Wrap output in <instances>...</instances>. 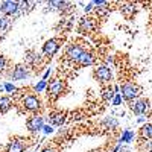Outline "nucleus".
<instances>
[{
  "label": "nucleus",
  "mask_w": 152,
  "mask_h": 152,
  "mask_svg": "<svg viewBox=\"0 0 152 152\" xmlns=\"http://www.w3.org/2000/svg\"><path fill=\"white\" fill-rule=\"evenodd\" d=\"M21 107L28 113H37L41 110V100L35 93H28L21 100Z\"/></svg>",
  "instance_id": "nucleus-1"
},
{
  "label": "nucleus",
  "mask_w": 152,
  "mask_h": 152,
  "mask_svg": "<svg viewBox=\"0 0 152 152\" xmlns=\"http://www.w3.org/2000/svg\"><path fill=\"white\" fill-rule=\"evenodd\" d=\"M120 94H122V99H126V100H132L135 97L140 96L142 93V88L132 84V82H126V84H122L120 87Z\"/></svg>",
  "instance_id": "nucleus-2"
},
{
  "label": "nucleus",
  "mask_w": 152,
  "mask_h": 152,
  "mask_svg": "<svg viewBox=\"0 0 152 152\" xmlns=\"http://www.w3.org/2000/svg\"><path fill=\"white\" fill-rule=\"evenodd\" d=\"M64 88H66V84L62 82L61 79H52V81H49V84H47L49 99L50 100H56L62 93H64Z\"/></svg>",
  "instance_id": "nucleus-3"
},
{
  "label": "nucleus",
  "mask_w": 152,
  "mask_h": 152,
  "mask_svg": "<svg viewBox=\"0 0 152 152\" xmlns=\"http://www.w3.org/2000/svg\"><path fill=\"white\" fill-rule=\"evenodd\" d=\"M61 44H62L61 38H52V40H47L44 43V46H43V55L52 58L58 52V50L61 49Z\"/></svg>",
  "instance_id": "nucleus-4"
},
{
  "label": "nucleus",
  "mask_w": 152,
  "mask_h": 152,
  "mask_svg": "<svg viewBox=\"0 0 152 152\" xmlns=\"http://www.w3.org/2000/svg\"><path fill=\"white\" fill-rule=\"evenodd\" d=\"M94 78L99 82H111L113 81V70L107 66H97L94 69Z\"/></svg>",
  "instance_id": "nucleus-5"
},
{
  "label": "nucleus",
  "mask_w": 152,
  "mask_h": 152,
  "mask_svg": "<svg viewBox=\"0 0 152 152\" xmlns=\"http://www.w3.org/2000/svg\"><path fill=\"white\" fill-rule=\"evenodd\" d=\"M85 52L84 47L81 44H72L67 47V52H66V58L72 62H78L79 58L82 56V53Z\"/></svg>",
  "instance_id": "nucleus-6"
},
{
  "label": "nucleus",
  "mask_w": 152,
  "mask_h": 152,
  "mask_svg": "<svg viewBox=\"0 0 152 152\" xmlns=\"http://www.w3.org/2000/svg\"><path fill=\"white\" fill-rule=\"evenodd\" d=\"M11 79L14 81H23V79H28L29 78V67H26L24 64H17L12 72L9 73Z\"/></svg>",
  "instance_id": "nucleus-7"
},
{
  "label": "nucleus",
  "mask_w": 152,
  "mask_h": 152,
  "mask_svg": "<svg viewBox=\"0 0 152 152\" xmlns=\"http://www.w3.org/2000/svg\"><path fill=\"white\" fill-rule=\"evenodd\" d=\"M151 108V102L148 99H137L134 104H131V110L134 114H137V116H143V114H146Z\"/></svg>",
  "instance_id": "nucleus-8"
},
{
  "label": "nucleus",
  "mask_w": 152,
  "mask_h": 152,
  "mask_svg": "<svg viewBox=\"0 0 152 152\" xmlns=\"http://www.w3.org/2000/svg\"><path fill=\"white\" fill-rule=\"evenodd\" d=\"M26 126L31 132H40L43 131V126H44V119L41 116H34L26 122Z\"/></svg>",
  "instance_id": "nucleus-9"
},
{
  "label": "nucleus",
  "mask_w": 152,
  "mask_h": 152,
  "mask_svg": "<svg viewBox=\"0 0 152 152\" xmlns=\"http://www.w3.org/2000/svg\"><path fill=\"white\" fill-rule=\"evenodd\" d=\"M24 62L28 64V67H38L41 64V55L35 50H28L24 53Z\"/></svg>",
  "instance_id": "nucleus-10"
},
{
  "label": "nucleus",
  "mask_w": 152,
  "mask_h": 152,
  "mask_svg": "<svg viewBox=\"0 0 152 152\" xmlns=\"http://www.w3.org/2000/svg\"><path fill=\"white\" fill-rule=\"evenodd\" d=\"M20 6L21 3L18 2H3V3H0V12H3L5 15H14L20 9Z\"/></svg>",
  "instance_id": "nucleus-11"
},
{
  "label": "nucleus",
  "mask_w": 152,
  "mask_h": 152,
  "mask_svg": "<svg viewBox=\"0 0 152 152\" xmlns=\"http://www.w3.org/2000/svg\"><path fill=\"white\" fill-rule=\"evenodd\" d=\"M96 28V20L91 17H84L79 21V31L81 32H91Z\"/></svg>",
  "instance_id": "nucleus-12"
},
{
  "label": "nucleus",
  "mask_w": 152,
  "mask_h": 152,
  "mask_svg": "<svg viewBox=\"0 0 152 152\" xmlns=\"http://www.w3.org/2000/svg\"><path fill=\"white\" fill-rule=\"evenodd\" d=\"M24 149H26V145H24L21 140H12L8 145L6 152H24Z\"/></svg>",
  "instance_id": "nucleus-13"
},
{
  "label": "nucleus",
  "mask_w": 152,
  "mask_h": 152,
  "mask_svg": "<svg viewBox=\"0 0 152 152\" xmlns=\"http://www.w3.org/2000/svg\"><path fill=\"white\" fill-rule=\"evenodd\" d=\"M94 62V58H93V53H90V52H84L82 53V56L79 58V61H78V64L79 66H82V67H88V66H91Z\"/></svg>",
  "instance_id": "nucleus-14"
},
{
  "label": "nucleus",
  "mask_w": 152,
  "mask_h": 152,
  "mask_svg": "<svg viewBox=\"0 0 152 152\" xmlns=\"http://www.w3.org/2000/svg\"><path fill=\"white\" fill-rule=\"evenodd\" d=\"M140 137L145 138V140H152V123H146L142 126L140 129Z\"/></svg>",
  "instance_id": "nucleus-15"
},
{
  "label": "nucleus",
  "mask_w": 152,
  "mask_h": 152,
  "mask_svg": "<svg viewBox=\"0 0 152 152\" xmlns=\"http://www.w3.org/2000/svg\"><path fill=\"white\" fill-rule=\"evenodd\" d=\"M12 108V102H11V99L3 96V97H0V113H6Z\"/></svg>",
  "instance_id": "nucleus-16"
},
{
  "label": "nucleus",
  "mask_w": 152,
  "mask_h": 152,
  "mask_svg": "<svg viewBox=\"0 0 152 152\" xmlns=\"http://www.w3.org/2000/svg\"><path fill=\"white\" fill-rule=\"evenodd\" d=\"M132 140H134V132H132L131 129H126V131L122 134L119 143H120V145H122V143H131Z\"/></svg>",
  "instance_id": "nucleus-17"
},
{
  "label": "nucleus",
  "mask_w": 152,
  "mask_h": 152,
  "mask_svg": "<svg viewBox=\"0 0 152 152\" xmlns=\"http://www.w3.org/2000/svg\"><path fill=\"white\" fill-rule=\"evenodd\" d=\"M114 94H116V93H114V90H113V87H111V85L102 88V99H104V100H110V99H113Z\"/></svg>",
  "instance_id": "nucleus-18"
},
{
  "label": "nucleus",
  "mask_w": 152,
  "mask_h": 152,
  "mask_svg": "<svg viewBox=\"0 0 152 152\" xmlns=\"http://www.w3.org/2000/svg\"><path fill=\"white\" fill-rule=\"evenodd\" d=\"M64 114L59 113V114H53V116H50V123L52 125H62L64 123Z\"/></svg>",
  "instance_id": "nucleus-19"
},
{
  "label": "nucleus",
  "mask_w": 152,
  "mask_h": 152,
  "mask_svg": "<svg viewBox=\"0 0 152 152\" xmlns=\"http://www.w3.org/2000/svg\"><path fill=\"white\" fill-rule=\"evenodd\" d=\"M47 84H49V81H44V79H41L38 84H35V87H34L35 93H41L43 90H46V88H47Z\"/></svg>",
  "instance_id": "nucleus-20"
},
{
  "label": "nucleus",
  "mask_w": 152,
  "mask_h": 152,
  "mask_svg": "<svg viewBox=\"0 0 152 152\" xmlns=\"http://www.w3.org/2000/svg\"><path fill=\"white\" fill-rule=\"evenodd\" d=\"M9 29V20L5 17H0V34H5Z\"/></svg>",
  "instance_id": "nucleus-21"
},
{
  "label": "nucleus",
  "mask_w": 152,
  "mask_h": 152,
  "mask_svg": "<svg viewBox=\"0 0 152 152\" xmlns=\"http://www.w3.org/2000/svg\"><path fill=\"white\" fill-rule=\"evenodd\" d=\"M111 100H113V107H119V105L122 104V94H120V93H116Z\"/></svg>",
  "instance_id": "nucleus-22"
},
{
  "label": "nucleus",
  "mask_w": 152,
  "mask_h": 152,
  "mask_svg": "<svg viewBox=\"0 0 152 152\" xmlns=\"http://www.w3.org/2000/svg\"><path fill=\"white\" fill-rule=\"evenodd\" d=\"M105 125H108L110 128H116V126H119V122H117L116 119H111V117H108V119L105 120Z\"/></svg>",
  "instance_id": "nucleus-23"
},
{
  "label": "nucleus",
  "mask_w": 152,
  "mask_h": 152,
  "mask_svg": "<svg viewBox=\"0 0 152 152\" xmlns=\"http://www.w3.org/2000/svg\"><path fill=\"white\" fill-rule=\"evenodd\" d=\"M5 69H6V58L3 55H0V73L5 72Z\"/></svg>",
  "instance_id": "nucleus-24"
},
{
  "label": "nucleus",
  "mask_w": 152,
  "mask_h": 152,
  "mask_svg": "<svg viewBox=\"0 0 152 152\" xmlns=\"http://www.w3.org/2000/svg\"><path fill=\"white\" fill-rule=\"evenodd\" d=\"M5 90H6L8 93H11V91H15L17 88H15V85H14V84H11V82H6V84H5Z\"/></svg>",
  "instance_id": "nucleus-25"
},
{
  "label": "nucleus",
  "mask_w": 152,
  "mask_h": 152,
  "mask_svg": "<svg viewBox=\"0 0 152 152\" xmlns=\"http://www.w3.org/2000/svg\"><path fill=\"white\" fill-rule=\"evenodd\" d=\"M52 131H53V126H50V125H44L43 126V132L44 134H52Z\"/></svg>",
  "instance_id": "nucleus-26"
},
{
  "label": "nucleus",
  "mask_w": 152,
  "mask_h": 152,
  "mask_svg": "<svg viewBox=\"0 0 152 152\" xmlns=\"http://www.w3.org/2000/svg\"><path fill=\"white\" fill-rule=\"evenodd\" d=\"M93 6H94L93 2H91V3H88V5H85V9H84V11H85V12H90V11H93Z\"/></svg>",
  "instance_id": "nucleus-27"
},
{
  "label": "nucleus",
  "mask_w": 152,
  "mask_h": 152,
  "mask_svg": "<svg viewBox=\"0 0 152 152\" xmlns=\"http://www.w3.org/2000/svg\"><path fill=\"white\" fill-rule=\"evenodd\" d=\"M49 76H50V69H46V72H44V75H43V79H44V81H47Z\"/></svg>",
  "instance_id": "nucleus-28"
},
{
  "label": "nucleus",
  "mask_w": 152,
  "mask_h": 152,
  "mask_svg": "<svg viewBox=\"0 0 152 152\" xmlns=\"http://www.w3.org/2000/svg\"><path fill=\"white\" fill-rule=\"evenodd\" d=\"M41 152H58L56 149H52V148H44Z\"/></svg>",
  "instance_id": "nucleus-29"
},
{
  "label": "nucleus",
  "mask_w": 152,
  "mask_h": 152,
  "mask_svg": "<svg viewBox=\"0 0 152 152\" xmlns=\"http://www.w3.org/2000/svg\"><path fill=\"white\" fill-rule=\"evenodd\" d=\"M146 148H148V152H152V142H151V143H148V146H146Z\"/></svg>",
  "instance_id": "nucleus-30"
},
{
  "label": "nucleus",
  "mask_w": 152,
  "mask_h": 152,
  "mask_svg": "<svg viewBox=\"0 0 152 152\" xmlns=\"http://www.w3.org/2000/svg\"><path fill=\"white\" fill-rule=\"evenodd\" d=\"M120 146H122V145H120V143H117V146H116V149H114L113 152H119V151H120Z\"/></svg>",
  "instance_id": "nucleus-31"
},
{
  "label": "nucleus",
  "mask_w": 152,
  "mask_h": 152,
  "mask_svg": "<svg viewBox=\"0 0 152 152\" xmlns=\"http://www.w3.org/2000/svg\"><path fill=\"white\" fill-rule=\"evenodd\" d=\"M145 120H146V117H145V116H142L140 119H137V122H145Z\"/></svg>",
  "instance_id": "nucleus-32"
}]
</instances>
